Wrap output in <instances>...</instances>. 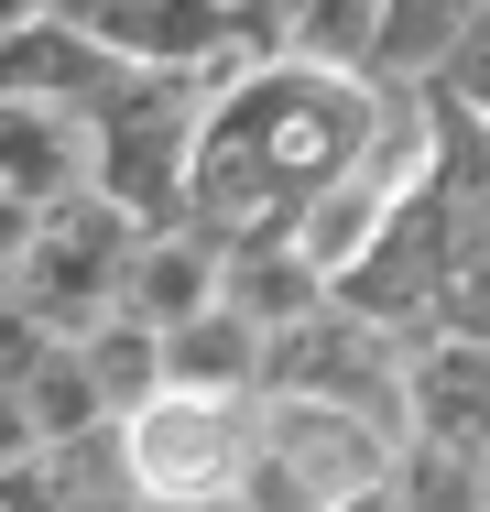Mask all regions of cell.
<instances>
[{
  "label": "cell",
  "mask_w": 490,
  "mask_h": 512,
  "mask_svg": "<svg viewBox=\"0 0 490 512\" xmlns=\"http://www.w3.org/2000/svg\"><path fill=\"white\" fill-rule=\"evenodd\" d=\"M382 142V77H349V66H240L207 131H196V229H218L229 251L240 240H284L305 197H327L338 175H360Z\"/></svg>",
  "instance_id": "1"
},
{
  "label": "cell",
  "mask_w": 490,
  "mask_h": 512,
  "mask_svg": "<svg viewBox=\"0 0 490 512\" xmlns=\"http://www.w3.org/2000/svg\"><path fill=\"white\" fill-rule=\"evenodd\" d=\"M403 458V425L360 404H327V393H262L251 404V502L262 512H338L349 491L392 480Z\"/></svg>",
  "instance_id": "2"
},
{
  "label": "cell",
  "mask_w": 490,
  "mask_h": 512,
  "mask_svg": "<svg viewBox=\"0 0 490 512\" xmlns=\"http://www.w3.org/2000/svg\"><path fill=\"white\" fill-rule=\"evenodd\" d=\"M131 251H142V218L120 197H77V207H55L33 240L0 251V306L44 316L55 338H88L131 295Z\"/></svg>",
  "instance_id": "3"
},
{
  "label": "cell",
  "mask_w": 490,
  "mask_h": 512,
  "mask_svg": "<svg viewBox=\"0 0 490 512\" xmlns=\"http://www.w3.org/2000/svg\"><path fill=\"white\" fill-rule=\"evenodd\" d=\"M251 404L262 393H186L164 382L142 414H120V458L164 512H207L229 491H251Z\"/></svg>",
  "instance_id": "4"
},
{
  "label": "cell",
  "mask_w": 490,
  "mask_h": 512,
  "mask_svg": "<svg viewBox=\"0 0 490 512\" xmlns=\"http://www.w3.org/2000/svg\"><path fill=\"white\" fill-rule=\"evenodd\" d=\"M425 218H436V316L490 327V120L436 88V153H425Z\"/></svg>",
  "instance_id": "5"
},
{
  "label": "cell",
  "mask_w": 490,
  "mask_h": 512,
  "mask_svg": "<svg viewBox=\"0 0 490 512\" xmlns=\"http://www.w3.org/2000/svg\"><path fill=\"white\" fill-rule=\"evenodd\" d=\"M77 197H98V120L44 109V99H0V251L33 240Z\"/></svg>",
  "instance_id": "6"
},
{
  "label": "cell",
  "mask_w": 490,
  "mask_h": 512,
  "mask_svg": "<svg viewBox=\"0 0 490 512\" xmlns=\"http://www.w3.org/2000/svg\"><path fill=\"white\" fill-rule=\"evenodd\" d=\"M120 88H131V66H120L98 33L55 22V11L0 33V99H44V109H77V120H98Z\"/></svg>",
  "instance_id": "7"
},
{
  "label": "cell",
  "mask_w": 490,
  "mask_h": 512,
  "mask_svg": "<svg viewBox=\"0 0 490 512\" xmlns=\"http://www.w3.org/2000/svg\"><path fill=\"white\" fill-rule=\"evenodd\" d=\"M403 436L490 447V327H425L403 371Z\"/></svg>",
  "instance_id": "8"
},
{
  "label": "cell",
  "mask_w": 490,
  "mask_h": 512,
  "mask_svg": "<svg viewBox=\"0 0 490 512\" xmlns=\"http://www.w3.org/2000/svg\"><path fill=\"white\" fill-rule=\"evenodd\" d=\"M229 295V240L218 229H142V251H131V295L120 306L153 316V327H186V316H207Z\"/></svg>",
  "instance_id": "9"
},
{
  "label": "cell",
  "mask_w": 490,
  "mask_h": 512,
  "mask_svg": "<svg viewBox=\"0 0 490 512\" xmlns=\"http://www.w3.org/2000/svg\"><path fill=\"white\" fill-rule=\"evenodd\" d=\"M164 371H175L186 393H262V382H273V327L218 295L207 316L164 327Z\"/></svg>",
  "instance_id": "10"
},
{
  "label": "cell",
  "mask_w": 490,
  "mask_h": 512,
  "mask_svg": "<svg viewBox=\"0 0 490 512\" xmlns=\"http://www.w3.org/2000/svg\"><path fill=\"white\" fill-rule=\"evenodd\" d=\"M480 0H382V44H371V77H403V88H436L447 55L469 44Z\"/></svg>",
  "instance_id": "11"
},
{
  "label": "cell",
  "mask_w": 490,
  "mask_h": 512,
  "mask_svg": "<svg viewBox=\"0 0 490 512\" xmlns=\"http://www.w3.org/2000/svg\"><path fill=\"white\" fill-rule=\"evenodd\" d=\"M229 306L262 316V327H294V316L327 306V273H316L294 240H240V251H229Z\"/></svg>",
  "instance_id": "12"
},
{
  "label": "cell",
  "mask_w": 490,
  "mask_h": 512,
  "mask_svg": "<svg viewBox=\"0 0 490 512\" xmlns=\"http://www.w3.org/2000/svg\"><path fill=\"white\" fill-rule=\"evenodd\" d=\"M262 11H273L284 55H305V66H349V77H371V44H382V0H262Z\"/></svg>",
  "instance_id": "13"
},
{
  "label": "cell",
  "mask_w": 490,
  "mask_h": 512,
  "mask_svg": "<svg viewBox=\"0 0 490 512\" xmlns=\"http://www.w3.org/2000/svg\"><path fill=\"white\" fill-rule=\"evenodd\" d=\"M77 349H88V371H98V393H109V414H142L164 382H175V371H164V327H153V316H131V306L109 316V327H88Z\"/></svg>",
  "instance_id": "14"
},
{
  "label": "cell",
  "mask_w": 490,
  "mask_h": 512,
  "mask_svg": "<svg viewBox=\"0 0 490 512\" xmlns=\"http://www.w3.org/2000/svg\"><path fill=\"white\" fill-rule=\"evenodd\" d=\"M392 480H403V502H414V512H490V447H436V436H403Z\"/></svg>",
  "instance_id": "15"
},
{
  "label": "cell",
  "mask_w": 490,
  "mask_h": 512,
  "mask_svg": "<svg viewBox=\"0 0 490 512\" xmlns=\"http://www.w3.org/2000/svg\"><path fill=\"white\" fill-rule=\"evenodd\" d=\"M0 512H66V469H55V447H11V491Z\"/></svg>",
  "instance_id": "16"
},
{
  "label": "cell",
  "mask_w": 490,
  "mask_h": 512,
  "mask_svg": "<svg viewBox=\"0 0 490 512\" xmlns=\"http://www.w3.org/2000/svg\"><path fill=\"white\" fill-rule=\"evenodd\" d=\"M436 88H447L458 109H480V120H490V0H480V22H469V44L447 55V77H436Z\"/></svg>",
  "instance_id": "17"
},
{
  "label": "cell",
  "mask_w": 490,
  "mask_h": 512,
  "mask_svg": "<svg viewBox=\"0 0 490 512\" xmlns=\"http://www.w3.org/2000/svg\"><path fill=\"white\" fill-rule=\"evenodd\" d=\"M338 512H414V502H403V480H371V491H349Z\"/></svg>",
  "instance_id": "18"
},
{
  "label": "cell",
  "mask_w": 490,
  "mask_h": 512,
  "mask_svg": "<svg viewBox=\"0 0 490 512\" xmlns=\"http://www.w3.org/2000/svg\"><path fill=\"white\" fill-rule=\"evenodd\" d=\"M229 11H240V0H229Z\"/></svg>",
  "instance_id": "19"
}]
</instances>
